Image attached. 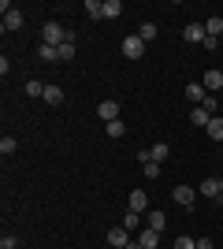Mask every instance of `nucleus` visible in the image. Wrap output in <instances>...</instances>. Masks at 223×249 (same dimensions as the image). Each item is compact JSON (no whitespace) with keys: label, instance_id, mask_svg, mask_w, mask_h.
Instances as JSON below:
<instances>
[{"label":"nucleus","instance_id":"c85d7f7f","mask_svg":"<svg viewBox=\"0 0 223 249\" xmlns=\"http://www.w3.org/2000/svg\"><path fill=\"white\" fill-rule=\"evenodd\" d=\"M145 178H160V164H156V160H149V164H145Z\"/></svg>","mask_w":223,"mask_h":249},{"label":"nucleus","instance_id":"dca6fc26","mask_svg":"<svg viewBox=\"0 0 223 249\" xmlns=\"http://www.w3.org/2000/svg\"><path fill=\"white\" fill-rule=\"evenodd\" d=\"M149 156H153V160L160 164V160H168V156H171V145H168V142H156V145L149 149Z\"/></svg>","mask_w":223,"mask_h":249},{"label":"nucleus","instance_id":"39448f33","mask_svg":"<svg viewBox=\"0 0 223 249\" xmlns=\"http://www.w3.org/2000/svg\"><path fill=\"white\" fill-rule=\"evenodd\" d=\"M130 242H134V238H130L127 227H112V231H108V246H112V249H127Z\"/></svg>","mask_w":223,"mask_h":249},{"label":"nucleus","instance_id":"a211bd4d","mask_svg":"<svg viewBox=\"0 0 223 249\" xmlns=\"http://www.w3.org/2000/svg\"><path fill=\"white\" fill-rule=\"evenodd\" d=\"M45 104H60L64 101V89H60V86H45V97H41Z\"/></svg>","mask_w":223,"mask_h":249},{"label":"nucleus","instance_id":"412c9836","mask_svg":"<svg viewBox=\"0 0 223 249\" xmlns=\"http://www.w3.org/2000/svg\"><path fill=\"white\" fill-rule=\"evenodd\" d=\"M138 37H141V41H153V37H156V22H141V26H138Z\"/></svg>","mask_w":223,"mask_h":249},{"label":"nucleus","instance_id":"a878e982","mask_svg":"<svg viewBox=\"0 0 223 249\" xmlns=\"http://www.w3.org/2000/svg\"><path fill=\"white\" fill-rule=\"evenodd\" d=\"M26 93L30 97H45V86L37 82V78H30V82H26Z\"/></svg>","mask_w":223,"mask_h":249},{"label":"nucleus","instance_id":"aec40b11","mask_svg":"<svg viewBox=\"0 0 223 249\" xmlns=\"http://www.w3.org/2000/svg\"><path fill=\"white\" fill-rule=\"evenodd\" d=\"M104 134H108V138H123V134H127L123 119H116V123H104Z\"/></svg>","mask_w":223,"mask_h":249},{"label":"nucleus","instance_id":"ddd939ff","mask_svg":"<svg viewBox=\"0 0 223 249\" xmlns=\"http://www.w3.org/2000/svg\"><path fill=\"white\" fill-rule=\"evenodd\" d=\"M145 219H149V227H153V231H160V234H164V227H168V216H164L160 208H153Z\"/></svg>","mask_w":223,"mask_h":249},{"label":"nucleus","instance_id":"393cba45","mask_svg":"<svg viewBox=\"0 0 223 249\" xmlns=\"http://www.w3.org/2000/svg\"><path fill=\"white\" fill-rule=\"evenodd\" d=\"M123 227H127L130 234H134V231L141 227V216H138V212H127V219H123Z\"/></svg>","mask_w":223,"mask_h":249},{"label":"nucleus","instance_id":"7ed1b4c3","mask_svg":"<svg viewBox=\"0 0 223 249\" xmlns=\"http://www.w3.org/2000/svg\"><path fill=\"white\" fill-rule=\"evenodd\" d=\"M123 56H127V60H141V56H145V41H141L138 34L123 37Z\"/></svg>","mask_w":223,"mask_h":249},{"label":"nucleus","instance_id":"2eb2a0df","mask_svg":"<svg viewBox=\"0 0 223 249\" xmlns=\"http://www.w3.org/2000/svg\"><path fill=\"white\" fill-rule=\"evenodd\" d=\"M205 30H208V37H216V41H220V37H223V19H220V15H212V19L205 22Z\"/></svg>","mask_w":223,"mask_h":249},{"label":"nucleus","instance_id":"f257e3e1","mask_svg":"<svg viewBox=\"0 0 223 249\" xmlns=\"http://www.w3.org/2000/svg\"><path fill=\"white\" fill-rule=\"evenodd\" d=\"M67 41H74V37H71V30L60 26V22H45V26H41V45L60 49V45H67Z\"/></svg>","mask_w":223,"mask_h":249},{"label":"nucleus","instance_id":"b1692460","mask_svg":"<svg viewBox=\"0 0 223 249\" xmlns=\"http://www.w3.org/2000/svg\"><path fill=\"white\" fill-rule=\"evenodd\" d=\"M15 149H19V142H15V138H0V153H4V156H11V153H15Z\"/></svg>","mask_w":223,"mask_h":249},{"label":"nucleus","instance_id":"bb28decb","mask_svg":"<svg viewBox=\"0 0 223 249\" xmlns=\"http://www.w3.org/2000/svg\"><path fill=\"white\" fill-rule=\"evenodd\" d=\"M60 60H64V63H71V60H74V41L60 45Z\"/></svg>","mask_w":223,"mask_h":249},{"label":"nucleus","instance_id":"c756f323","mask_svg":"<svg viewBox=\"0 0 223 249\" xmlns=\"http://www.w3.org/2000/svg\"><path fill=\"white\" fill-rule=\"evenodd\" d=\"M19 246V238H15V234H4V238H0V249H15Z\"/></svg>","mask_w":223,"mask_h":249},{"label":"nucleus","instance_id":"f8f14e48","mask_svg":"<svg viewBox=\"0 0 223 249\" xmlns=\"http://www.w3.org/2000/svg\"><path fill=\"white\" fill-rule=\"evenodd\" d=\"M205 97H208V89H205L201 82H190V86H186V101H197V104H205Z\"/></svg>","mask_w":223,"mask_h":249},{"label":"nucleus","instance_id":"4468645a","mask_svg":"<svg viewBox=\"0 0 223 249\" xmlns=\"http://www.w3.org/2000/svg\"><path fill=\"white\" fill-rule=\"evenodd\" d=\"M205 130H208V138H212V142H223V119H220V115H212Z\"/></svg>","mask_w":223,"mask_h":249},{"label":"nucleus","instance_id":"20e7f679","mask_svg":"<svg viewBox=\"0 0 223 249\" xmlns=\"http://www.w3.org/2000/svg\"><path fill=\"white\" fill-rule=\"evenodd\" d=\"M171 201H175V205H182L186 212H190L193 201H197V190H193V186H175V190H171Z\"/></svg>","mask_w":223,"mask_h":249},{"label":"nucleus","instance_id":"1a4fd4ad","mask_svg":"<svg viewBox=\"0 0 223 249\" xmlns=\"http://www.w3.org/2000/svg\"><path fill=\"white\" fill-rule=\"evenodd\" d=\"M197 194H205V197H212V201H223V190H220V178H205L201 186H197Z\"/></svg>","mask_w":223,"mask_h":249},{"label":"nucleus","instance_id":"f03ea898","mask_svg":"<svg viewBox=\"0 0 223 249\" xmlns=\"http://www.w3.org/2000/svg\"><path fill=\"white\" fill-rule=\"evenodd\" d=\"M0 11H4V34H15V30H22L26 15H22L19 8H11L8 0H4V4H0Z\"/></svg>","mask_w":223,"mask_h":249},{"label":"nucleus","instance_id":"cd10ccee","mask_svg":"<svg viewBox=\"0 0 223 249\" xmlns=\"http://www.w3.org/2000/svg\"><path fill=\"white\" fill-rule=\"evenodd\" d=\"M216 104H220V101H216V93H208V97H205V104H201V108H205L208 115H216Z\"/></svg>","mask_w":223,"mask_h":249},{"label":"nucleus","instance_id":"0eeeda50","mask_svg":"<svg viewBox=\"0 0 223 249\" xmlns=\"http://www.w3.org/2000/svg\"><path fill=\"white\" fill-rule=\"evenodd\" d=\"M201 86L208 89V93H220V89H223V71H220V67H212V71H205Z\"/></svg>","mask_w":223,"mask_h":249},{"label":"nucleus","instance_id":"2f4dec72","mask_svg":"<svg viewBox=\"0 0 223 249\" xmlns=\"http://www.w3.org/2000/svg\"><path fill=\"white\" fill-rule=\"evenodd\" d=\"M220 190H223V178H220Z\"/></svg>","mask_w":223,"mask_h":249},{"label":"nucleus","instance_id":"9b49d317","mask_svg":"<svg viewBox=\"0 0 223 249\" xmlns=\"http://www.w3.org/2000/svg\"><path fill=\"white\" fill-rule=\"evenodd\" d=\"M205 37H208L205 22H190V26H186V41H201V45H205Z\"/></svg>","mask_w":223,"mask_h":249},{"label":"nucleus","instance_id":"4be33fe9","mask_svg":"<svg viewBox=\"0 0 223 249\" xmlns=\"http://www.w3.org/2000/svg\"><path fill=\"white\" fill-rule=\"evenodd\" d=\"M37 56H41L45 63H52V60H60V49H52V45H41V49H37Z\"/></svg>","mask_w":223,"mask_h":249},{"label":"nucleus","instance_id":"423d86ee","mask_svg":"<svg viewBox=\"0 0 223 249\" xmlns=\"http://www.w3.org/2000/svg\"><path fill=\"white\" fill-rule=\"evenodd\" d=\"M97 119L116 123V119H119V101H101V104H97Z\"/></svg>","mask_w":223,"mask_h":249},{"label":"nucleus","instance_id":"9d476101","mask_svg":"<svg viewBox=\"0 0 223 249\" xmlns=\"http://www.w3.org/2000/svg\"><path fill=\"white\" fill-rule=\"evenodd\" d=\"M138 246H141V249H160V231L145 227V231L138 234Z\"/></svg>","mask_w":223,"mask_h":249},{"label":"nucleus","instance_id":"6ab92c4d","mask_svg":"<svg viewBox=\"0 0 223 249\" xmlns=\"http://www.w3.org/2000/svg\"><path fill=\"white\" fill-rule=\"evenodd\" d=\"M208 119H212V115L205 112L201 104H197V108H193V112H190V123H193V126H208Z\"/></svg>","mask_w":223,"mask_h":249},{"label":"nucleus","instance_id":"7c9ffc66","mask_svg":"<svg viewBox=\"0 0 223 249\" xmlns=\"http://www.w3.org/2000/svg\"><path fill=\"white\" fill-rule=\"evenodd\" d=\"M197 249H216V246H212V238H197Z\"/></svg>","mask_w":223,"mask_h":249},{"label":"nucleus","instance_id":"5701e85b","mask_svg":"<svg viewBox=\"0 0 223 249\" xmlns=\"http://www.w3.org/2000/svg\"><path fill=\"white\" fill-rule=\"evenodd\" d=\"M171 249H197V238H190V234H179Z\"/></svg>","mask_w":223,"mask_h":249},{"label":"nucleus","instance_id":"6e6552de","mask_svg":"<svg viewBox=\"0 0 223 249\" xmlns=\"http://www.w3.org/2000/svg\"><path fill=\"white\" fill-rule=\"evenodd\" d=\"M127 205H130V212H149V197H145V190H130V197H127Z\"/></svg>","mask_w":223,"mask_h":249},{"label":"nucleus","instance_id":"f3484780","mask_svg":"<svg viewBox=\"0 0 223 249\" xmlns=\"http://www.w3.org/2000/svg\"><path fill=\"white\" fill-rule=\"evenodd\" d=\"M123 15V0H104V19H119Z\"/></svg>","mask_w":223,"mask_h":249}]
</instances>
